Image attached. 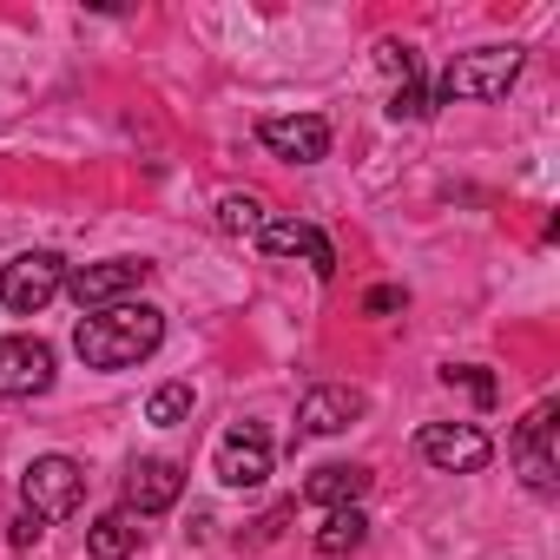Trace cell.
I'll use <instances>...</instances> for the list:
<instances>
[{
    "instance_id": "obj_23",
    "label": "cell",
    "mask_w": 560,
    "mask_h": 560,
    "mask_svg": "<svg viewBox=\"0 0 560 560\" xmlns=\"http://www.w3.org/2000/svg\"><path fill=\"white\" fill-rule=\"evenodd\" d=\"M8 540H14V547H34V540H40V514H27V508H21V521L8 527Z\"/></svg>"
},
{
    "instance_id": "obj_8",
    "label": "cell",
    "mask_w": 560,
    "mask_h": 560,
    "mask_svg": "<svg viewBox=\"0 0 560 560\" xmlns=\"http://www.w3.org/2000/svg\"><path fill=\"white\" fill-rule=\"evenodd\" d=\"M218 481L224 488H264L270 481V442H264V429L257 422H237L224 442H218Z\"/></svg>"
},
{
    "instance_id": "obj_17",
    "label": "cell",
    "mask_w": 560,
    "mask_h": 560,
    "mask_svg": "<svg viewBox=\"0 0 560 560\" xmlns=\"http://www.w3.org/2000/svg\"><path fill=\"white\" fill-rule=\"evenodd\" d=\"M264 224H270V211H264L257 191H224V198H218V231H231V237H257Z\"/></svg>"
},
{
    "instance_id": "obj_13",
    "label": "cell",
    "mask_w": 560,
    "mask_h": 560,
    "mask_svg": "<svg viewBox=\"0 0 560 560\" xmlns=\"http://www.w3.org/2000/svg\"><path fill=\"white\" fill-rule=\"evenodd\" d=\"M363 409H370V402H363V389H350V383H317V389L304 396L298 422H304L311 435H337V429H350Z\"/></svg>"
},
{
    "instance_id": "obj_9",
    "label": "cell",
    "mask_w": 560,
    "mask_h": 560,
    "mask_svg": "<svg viewBox=\"0 0 560 560\" xmlns=\"http://www.w3.org/2000/svg\"><path fill=\"white\" fill-rule=\"evenodd\" d=\"M257 139H264V152H277V159H291V165H317V159H330V126H324L317 113H291V119H264V126H257Z\"/></svg>"
},
{
    "instance_id": "obj_12",
    "label": "cell",
    "mask_w": 560,
    "mask_h": 560,
    "mask_svg": "<svg viewBox=\"0 0 560 560\" xmlns=\"http://www.w3.org/2000/svg\"><path fill=\"white\" fill-rule=\"evenodd\" d=\"M514 462H521V475H527L534 494H553V402H540L514 429Z\"/></svg>"
},
{
    "instance_id": "obj_10",
    "label": "cell",
    "mask_w": 560,
    "mask_h": 560,
    "mask_svg": "<svg viewBox=\"0 0 560 560\" xmlns=\"http://www.w3.org/2000/svg\"><path fill=\"white\" fill-rule=\"evenodd\" d=\"M257 244H264L270 257H304L317 277H337V250H330V237H324L317 224H304V218H270V224L257 231Z\"/></svg>"
},
{
    "instance_id": "obj_11",
    "label": "cell",
    "mask_w": 560,
    "mask_h": 560,
    "mask_svg": "<svg viewBox=\"0 0 560 560\" xmlns=\"http://www.w3.org/2000/svg\"><path fill=\"white\" fill-rule=\"evenodd\" d=\"M185 494V475H178V462H165V455H145V462H132L126 468V508L145 521V514H165L172 501Z\"/></svg>"
},
{
    "instance_id": "obj_21",
    "label": "cell",
    "mask_w": 560,
    "mask_h": 560,
    "mask_svg": "<svg viewBox=\"0 0 560 560\" xmlns=\"http://www.w3.org/2000/svg\"><path fill=\"white\" fill-rule=\"evenodd\" d=\"M389 113H396V119H429L435 106H429V93H422V80H416V86H396V100H389Z\"/></svg>"
},
{
    "instance_id": "obj_14",
    "label": "cell",
    "mask_w": 560,
    "mask_h": 560,
    "mask_svg": "<svg viewBox=\"0 0 560 560\" xmlns=\"http://www.w3.org/2000/svg\"><path fill=\"white\" fill-rule=\"evenodd\" d=\"M370 468L363 462H330V468H317L311 481H304V501H317V508H357L363 494H370Z\"/></svg>"
},
{
    "instance_id": "obj_20",
    "label": "cell",
    "mask_w": 560,
    "mask_h": 560,
    "mask_svg": "<svg viewBox=\"0 0 560 560\" xmlns=\"http://www.w3.org/2000/svg\"><path fill=\"white\" fill-rule=\"evenodd\" d=\"M442 383H448V389L462 383V389H468L475 402H494V376H488V370H468V363H448V370H442Z\"/></svg>"
},
{
    "instance_id": "obj_2",
    "label": "cell",
    "mask_w": 560,
    "mask_h": 560,
    "mask_svg": "<svg viewBox=\"0 0 560 560\" xmlns=\"http://www.w3.org/2000/svg\"><path fill=\"white\" fill-rule=\"evenodd\" d=\"M521 60H527L521 47H475V54H455V60L442 67V80H435V100H448V106H455V100H481V106H488V100H508V86L521 80ZM435 100H429V106H435Z\"/></svg>"
},
{
    "instance_id": "obj_18",
    "label": "cell",
    "mask_w": 560,
    "mask_h": 560,
    "mask_svg": "<svg viewBox=\"0 0 560 560\" xmlns=\"http://www.w3.org/2000/svg\"><path fill=\"white\" fill-rule=\"evenodd\" d=\"M185 416H191V383H159V389H152V402H145V422L178 429Z\"/></svg>"
},
{
    "instance_id": "obj_7",
    "label": "cell",
    "mask_w": 560,
    "mask_h": 560,
    "mask_svg": "<svg viewBox=\"0 0 560 560\" xmlns=\"http://www.w3.org/2000/svg\"><path fill=\"white\" fill-rule=\"evenodd\" d=\"M54 389V350L40 337H0V396H47Z\"/></svg>"
},
{
    "instance_id": "obj_16",
    "label": "cell",
    "mask_w": 560,
    "mask_h": 560,
    "mask_svg": "<svg viewBox=\"0 0 560 560\" xmlns=\"http://www.w3.org/2000/svg\"><path fill=\"white\" fill-rule=\"evenodd\" d=\"M370 540V521H363V508H330V521L317 527V553H357Z\"/></svg>"
},
{
    "instance_id": "obj_22",
    "label": "cell",
    "mask_w": 560,
    "mask_h": 560,
    "mask_svg": "<svg viewBox=\"0 0 560 560\" xmlns=\"http://www.w3.org/2000/svg\"><path fill=\"white\" fill-rule=\"evenodd\" d=\"M363 311H370V317H389V311H402V291H396V284H376V291L363 298Z\"/></svg>"
},
{
    "instance_id": "obj_15",
    "label": "cell",
    "mask_w": 560,
    "mask_h": 560,
    "mask_svg": "<svg viewBox=\"0 0 560 560\" xmlns=\"http://www.w3.org/2000/svg\"><path fill=\"white\" fill-rule=\"evenodd\" d=\"M132 547H139V514L132 508H113V514H100L86 527V553L93 560H126Z\"/></svg>"
},
{
    "instance_id": "obj_5",
    "label": "cell",
    "mask_w": 560,
    "mask_h": 560,
    "mask_svg": "<svg viewBox=\"0 0 560 560\" xmlns=\"http://www.w3.org/2000/svg\"><path fill=\"white\" fill-rule=\"evenodd\" d=\"M416 448H422V462L442 468V475H481V468L494 462V442H488L475 422H429V429L416 435Z\"/></svg>"
},
{
    "instance_id": "obj_4",
    "label": "cell",
    "mask_w": 560,
    "mask_h": 560,
    "mask_svg": "<svg viewBox=\"0 0 560 560\" xmlns=\"http://www.w3.org/2000/svg\"><path fill=\"white\" fill-rule=\"evenodd\" d=\"M145 277H152L145 257H106V264H80V270H67V291H73V304L93 317V311L132 304V291H145Z\"/></svg>"
},
{
    "instance_id": "obj_3",
    "label": "cell",
    "mask_w": 560,
    "mask_h": 560,
    "mask_svg": "<svg viewBox=\"0 0 560 560\" xmlns=\"http://www.w3.org/2000/svg\"><path fill=\"white\" fill-rule=\"evenodd\" d=\"M60 291H67V257L60 250H21L8 270H0V304H8L14 317L47 311Z\"/></svg>"
},
{
    "instance_id": "obj_6",
    "label": "cell",
    "mask_w": 560,
    "mask_h": 560,
    "mask_svg": "<svg viewBox=\"0 0 560 560\" xmlns=\"http://www.w3.org/2000/svg\"><path fill=\"white\" fill-rule=\"evenodd\" d=\"M80 494H86V475H80V462H67V455H40V462L21 475V501H27V514H40V521L73 514Z\"/></svg>"
},
{
    "instance_id": "obj_19",
    "label": "cell",
    "mask_w": 560,
    "mask_h": 560,
    "mask_svg": "<svg viewBox=\"0 0 560 560\" xmlns=\"http://www.w3.org/2000/svg\"><path fill=\"white\" fill-rule=\"evenodd\" d=\"M376 60H383V73H389L396 86H416V47H409V40H383Z\"/></svg>"
},
{
    "instance_id": "obj_1",
    "label": "cell",
    "mask_w": 560,
    "mask_h": 560,
    "mask_svg": "<svg viewBox=\"0 0 560 560\" xmlns=\"http://www.w3.org/2000/svg\"><path fill=\"white\" fill-rule=\"evenodd\" d=\"M159 343H165V311H152V304H113V311L80 317V330H73V350L86 370H132Z\"/></svg>"
}]
</instances>
